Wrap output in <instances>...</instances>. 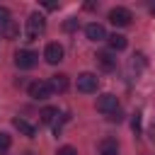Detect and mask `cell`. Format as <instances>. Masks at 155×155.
I'll use <instances>...</instances> for the list:
<instances>
[{"instance_id": "6da1fadb", "label": "cell", "mask_w": 155, "mask_h": 155, "mask_svg": "<svg viewBox=\"0 0 155 155\" xmlns=\"http://www.w3.org/2000/svg\"><path fill=\"white\" fill-rule=\"evenodd\" d=\"M44 29H46V19H44L39 12H34V15L27 19V39H29V41L39 39V36L44 34Z\"/></svg>"}, {"instance_id": "7a4b0ae2", "label": "cell", "mask_w": 155, "mask_h": 155, "mask_svg": "<svg viewBox=\"0 0 155 155\" xmlns=\"http://www.w3.org/2000/svg\"><path fill=\"white\" fill-rule=\"evenodd\" d=\"M27 92H29V97L31 99H36V102H44V99H48L51 97V85L48 82H44V80H34L29 87H27Z\"/></svg>"}, {"instance_id": "3957f363", "label": "cell", "mask_w": 155, "mask_h": 155, "mask_svg": "<svg viewBox=\"0 0 155 155\" xmlns=\"http://www.w3.org/2000/svg\"><path fill=\"white\" fill-rule=\"evenodd\" d=\"M97 87H99V80L94 73H80L78 75V92L90 94V92H97Z\"/></svg>"}, {"instance_id": "277c9868", "label": "cell", "mask_w": 155, "mask_h": 155, "mask_svg": "<svg viewBox=\"0 0 155 155\" xmlns=\"http://www.w3.org/2000/svg\"><path fill=\"white\" fill-rule=\"evenodd\" d=\"M131 19H133V15H131V10H126V7H114V10H109V22H111L114 27H128Z\"/></svg>"}, {"instance_id": "5b68a950", "label": "cell", "mask_w": 155, "mask_h": 155, "mask_svg": "<svg viewBox=\"0 0 155 155\" xmlns=\"http://www.w3.org/2000/svg\"><path fill=\"white\" fill-rule=\"evenodd\" d=\"M36 63H39V53H34V51H17L15 53V65L22 68V70L34 68Z\"/></svg>"}, {"instance_id": "8992f818", "label": "cell", "mask_w": 155, "mask_h": 155, "mask_svg": "<svg viewBox=\"0 0 155 155\" xmlns=\"http://www.w3.org/2000/svg\"><path fill=\"white\" fill-rule=\"evenodd\" d=\"M63 46L61 44H56V41H51V44H46V48H44V58H46V63H51V65H56V63H61L63 61Z\"/></svg>"}, {"instance_id": "52a82bcc", "label": "cell", "mask_w": 155, "mask_h": 155, "mask_svg": "<svg viewBox=\"0 0 155 155\" xmlns=\"http://www.w3.org/2000/svg\"><path fill=\"white\" fill-rule=\"evenodd\" d=\"M119 109V99L114 97V94H102V97H97V111H102V114H114Z\"/></svg>"}, {"instance_id": "ba28073f", "label": "cell", "mask_w": 155, "mask_h": 155, "mask_svg": "<svg viewBox=\"0 0 155 155\" xmlns=\"http://www.w3.org/2000/svg\"><path fill=\"white\" fill-rule=\"evenodd\" d=\"M85 34H87L90 41H102V39H107V31H104V27H102L99 22L87 24V27H85Z\"/></svg>"}, {"instance_id": "9c48e42d", "label": "cell", "mask_w": 155, "mask_h": 155, "mask_svg": "<svg viewBox=\"0 0 155 155\" xmlns=\"http://www.w3.org/2000/svg\"><path fill=\"white\" fill-rule=\"evenodd\" d=\"M94 61H97V65H99L102 70H114V68H116V58H114L109 51H99V53L94 56Z\"/></svg>"}, {"instance_id": "30bf717a", "label": "cell", "mask_w": 155, "mask_h": 155, "mask_svg": "<svg viewBox=\"0 0 155 155\" xmlns=\"http://www.w3.org/2000/svg\"><path fill=\"white\" fill-rule=\"evenodd\" d=\"M48 85H51V90H53V92H65V90H68V75H63V73L51 75Z\"/></svg>"}, {"instance_id": "8fae6325", "label": "cell", "mask_w": 155, "mask_h": 155, "mask_svg": "<svg viewBox=\"0 0 155 155\" xmlns=\"http://www.w3.org/2000/svg\"><path fill=\"white\" fill-rule=\"evenodd\" d=\"M12 124H15V128H17V131H19L22 136H27V138H34L36 128H34V126H31L29 121H24V119H19V116H17V119H15Z\"/></svg>"}, {"instance_id": "7c38bea8", "label": "cell", "mask_w": 155, "mask_h": 155, "mask_svg": "<svg viewBox=\"0 0 155 155\" xmlns=\"http://www.w3.org/2000/svg\"><path fill=\"white\" fill-rule=\"evenodd\" d=\"M107 41H109V46H111L114 51H124L126 44H128L124 34H111V36H107Z\"/></svg>"}, {"instance_id": "4fadbf2b", "label": "cell", "mask_w": 155, "mask_h": 155, "mask_svg": "<svg viewBox=\"0 0 155 155\" xmlns=\"http://www.w3.org/2000/svg\"><path fill=\"white\" fill-rule=\"evenodd\" d=\"M39 116H41V124H53V121H56V116H58V109H53V107H46V109H44Z\"/></svg>"}, {"instance_id": "5bb4252c", "label": "cell", "mask_w": 155, "mask_h": 155, "mask_svg": "<svg viewBox=\"0 0 155 155\" xmlns=\"http://www.w3.org/2000/svg\"><path fill=\"white\" fill-rule=\"evenodd\" d=\"M17 34H19V27H17L15 22H10V24H5V36H7V39H15Z\"/></svg>"}, {"instance_id": "9a60e30c", "label": "cell", "mask_w": 155, "mask_h": 155, "mask_svg": "<svg viewBox=\"0 0 155 155\" xmlns=\"http://www.w3.org/2000/svg\"><path fill=\"white\" fill-rule=\"evenodd\" d=\"M102 153H116V140H111V138L102 140Z\"/></svg>"}, {"instance_id": "2e32d148", "label": "cell", "mask_w": 155, "mask_h": 155, "mask_svg": "<svg viewBox=\"0 0 155 155\" xmlns=\"http://www.w3.org/2000/svg\"><path fill=\"white\" fill-rule=\"evenodd\" d=\"M10 143H12V140H10V136H7L5 131H0V153H5V150L10 148Z\"/></svg>"}, {"instance_id": "e0dca14e", "label": "cell", "mask_w": 155, "mask_h": 155, "mask_svg": "<svg viewBox=\"0 0 155 155\" xmlns=\"http://www.w3.org/2000/svg\"><path fill=\"white\" fill-rule=\"evenodd\" d=\"M10 22H12V19H10V10L0 5V27H5V24H10Z\"/></svg>"}, {"instance_id": "ac0fdd59", "label": "cell", "mask_w": 155, "mask_h": 155, "mask_svg": "<svg viewBox=\"0 0 155 155\" xmlns=\"http://www.w3.org/2000/svg\"><path fill=\"white\" fill-rule=\"evenodd\" d=\"M63 29H65V31H75V29H78V19H75V17L65 19V22H63Z\"/></svg>"}, {"instance_id": "d6986e66", "label": "cell", "mask_w": 155, "mask_h": 155, "mask_svg": "<svg viewBox=\"0 0 155 155\" xmlns=\"http://www.w3.org/2000/svg\"><path fill=\"white\" fill-rule=\"evenodd\" d=\"M56 155H78V150L75 148H70V145H63V148H58V153Z\"/></svg>"}, {"instance_id": "ffe728a7", "label": "cell", "mask_w": 155, "mask_h": 155, "mask_svg": "<svg viewBox=\"0 0 155 155\" xmlns=\"http://www.w3.org/2000/svg\"><path fill=\"white\" fill-rule=\"evenodd\" d=\"M121 119H124V114H121V109H116L114 114H109V121H116V124H119Z\"/></svg>"}, {"instance_id": "44dd1931", "label": "cell", "mask_w": 155, "mask_h": 155, "mask_svg": "<svg viewBox=\"0 0 155 155\" xmlns=\"http://www.w3.org/2000/svg\"><path fill=\"white\" fill-rule=\"evenodd\" d=\"M131 126H133V131H136V133L140 131V114H136V116H133V124H131Z\"/></svg>"}, {"instance_id": "7402d4cb", "label": "cell", "mask_w": 155, "mask_h": 155, "mask_svg": "<svg viewBox=\"0 0 155 155\" xmlns=\"http://www.w3.org/2000/svg\"><path fill=\"white\" fill-rule=\"evenodd\" d=\"M102 155H116V153H102Z\"/></svg>"}, {"instance_id": "603a6c76", "label": "cell", "mask_w": 155, "mask_h": 155, "mask_svg": "<svg viewBox=\"0 0 155 155\" xmlns=\"http://www.w3.org/2000/svg\"><path fill=\"white\" fill-rule=\"evenodd\" d=\"M24 155H31V153H24Z\"/></svg>"}]
</instances>
